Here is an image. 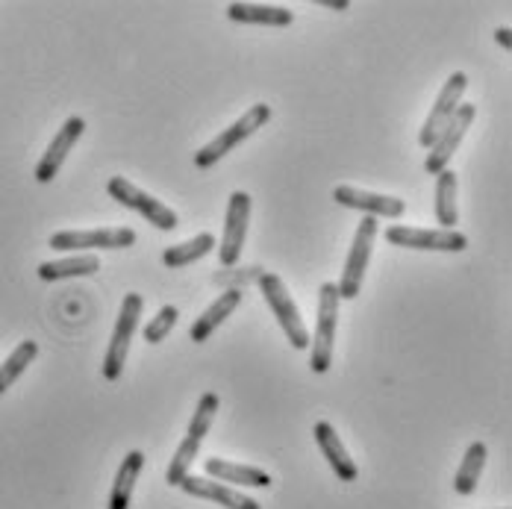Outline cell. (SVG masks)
Instances as JSON below:
<instances>
[{"mask_svg": "<svg viewBox=\"0 0 512 509\" xmlns=\"http://www.w3.org/2000/svg\"><path fill=\"white\" fill-rule=\"evenodd\" d=\"M36 357H39V345L36 342H21L9 357L3 359V365H0V395L33 365Z\"/></svg>", "mask_w": 512, "mask_h": 509, "instance_id": "cb8c5ba5", "label": "cell"}, {"mask_svg": "<svg viewBox=\"0 0 512 509\" xmlns=\"http://www.w3.org/2000/svg\"><path fill=\"white\" fill-rule=\"evenodd\" d=\"M180 489L192 498H201V501H212L224 509H262L256 504L254 498H248L245 492H236L230 489L227 483H218V480H209V477H186L180 483Z\"/></svg>", "mask_w": 512, "mask_h": 509, "instance_id": "5bb4252c", "label": "cell"}, {"mask_svg": "<svg viewBox=\"0 0 512 509\" xmlns=\"http://www.w3.org/2000/svg\"><path fill=\"white\" fill-rule=\"evenodd\" d=\"M209 251H215V236L212 233H201V236H195V239H189L183 245L165 248L162 251V262L168 268H183V265H192V262L204 259Z\"/></svg>", "mask_w": 512, "mask_h": 509, "instance_id": "603a6c76", "label": "cell"}, {"mask_svg": "<svg viewBox=\"0 0 512 509\" xmlns=\"http://www.w3.org/2000/svg\"><path fill=\"white\" fill-rule=\"evenodd\" d=\"M474 118H477V109H474V103H460L457 106V112H454V118L445 124V130L436 136V142L427 148V159H424V171L427 174H439V171H445L448 168V162H451V156L460 151L462 139H465V133H468V127L474 124Z\"/></svg>", "mask_w": 512, "mask_h": 509, "instance_id": "9c48e42d", "label": "cell"}, {"mask_svg": "<svg viewBox=\"0 0 512 509\" xmlns=\"http://www.w3.org/2000/svg\"><path fill=\"white\" fill-rule=\"evenodd\" d=\"M318 3H321V6H327V9H339V12H345V9L351 6L348 0H318Z\"/></svg>", "mask_w": 512, "mask_h": 509, "instance_id": "f1b7e54d", "label": "cell"}, {"mask_svg": "<svg viewBox=\"0 0 512 509\" xmlns=\"http://www.w3.org/2000/svg\"><path fill=\"white\" fill-rule=\"evenodd\" d=\"M465 89H468V74H465V71H454V74L448 77V83L442 86L439 98H436L430 115H427V121H424V127H421V133H418V145H421V148H430V145L436 142V136L445 130V124L454 118L457 106L462 103Z\"/></svg>", "mask_w": 512, "mask_h": 509, "instance_id": "8fae6325", "label": "cell"}, {"mask_svg": "<svg viewBox=\"0 0 512 509\" xmlns=\"http://www.w3.org/2000/svg\"><path fill=\"white\" fill-rule=\"evenodd\" d=\"M101 271V259L95 254H77L65 256V259H53V262H42L39 265V280L45 283H56V280H68V277H92Z\"/></svg>", "mask_w": 512, "mask_h": 509, "instance_id": "d6986e66", "label": "cell"}, {"mask_svg": "<svg viewBox=\"0 0 512 509\" xmlns=\"http://www.w3.org/2000/svg\"><path fill=\"white\" fill-rule=\"evenodd\" d=\"M312 436H315V445H318V451H321V454H324V459L330 462L333 474H336L339 480H345V483H354V480L359 477L357 462L351 459L348 448L342 445V439H339V433L333 430V424H327V421H318V424H315V430H312Z\"/></svg>", "mask_w": 512, "mask_h": 509, "instance_id": "9a60e30c", "label": "cell"}, {"mask_svg": "<svg viewBox=\"0 0 512 509\" xmlns=\"http://www.w3.org/2000/svg\"><path fill=\"white\" fill-rule=\"evenodd\" d=\"M204 471L209 480H218V483H233V486H248V489H268L271 486L268 471H262L256 465H236V462L212 457L204 462Z\"/></svg>", "mask_w": 512, "mask_h": 509, "instance_id": "2e32d148", "label": "cell"}, {"mask_svg": "<svg viewBox=\"0 0 512 509\" xmlns=\"http://www.w3.org/2000/svg\"><path fill=\"white\" fill-rule=\"evenodd\" d=\"M106 192H109L112 201H118L121 206L139 212L145 221H151L156 230H165V233H168V230L180 227V218H177V212H174L171 206H165L162 201H156L154 195L142 192V189L133 186L127 177H112V180L106 183Z\"/></svg>", "mask_w": 512, "mask_h": 509, "instance_id": "5b68a950", "label": "cell"}, {"mask_svg": "<svg viewBox=\"0 0 512 509\" xmlns=\"http://www.w3.org/2000/svg\"><path fill=\"white\" fill-rule=\"evenodd\" d=\"M386 242L410 251H445V254H460L468 248V239L457 230H424V227H407L395 224L386 230Z\"/></svg>", "mask_w": 512, "mask_h": 509, "instance_id": "ba28073f", "label": "cell"}, {"mask_svg": "<svg viewBox=\"0 0 512 509\" xmlns=\"http://www.w3.org/2000/svg\"><path fill=\"white\" fill-rule=\"evenodd\" d=\"M239 301H242V295H239L236 289H230V292H224L221 298H215L212 306L206 309L204 315H201L195 324H192V330H189L192 342H198V345L206 342V339H209V336H212V333H215V330H218L230 315H233V309L239 306Z\"/></svg>", "mask_w": 512, "mask_h": 509, "instance_id": "ffe728a7", "label": "cell"}, {"mask_svg": "<svg viewBox=\"0 0 512 509\" xmlns=\"http://www.w3.org/2000/svg\"><path fill=\"white\" fill-rule=\"evenodd\" d=\"M486 457H489V451H486V445H483V442H471V445H468V451H465V457H462L460 468H457V477H454V489H457V495H471V492L477 489L480 474H483V468H486Z\"/></svg>", "mask_w": 512, "mask_h": 509, "instance_id": "7402d4cb", "label": "cell"}, {"mask_svg": "<svg viewBox=\"0 0 512 509\" xmlns=\"http://www.w3.org/2000/svg\"><path fill=\"white\" fill-rule=\"evenodd\" d=\"M336 327H339V289H336V283H321L315 336H309V368H312V374H327L330 371Z\"/></svg>", "mask_w": 512, "mask_h": 509, "instance_id": "6da1fadb", "label": "cell"}, {"mask_svg": "<svg viewBox=\"0 0 512 509\" xmlns=\"http://www.w3.org/2000/svg\"><path fill=\"white\" fill-rule=\"evenodd\" d=\"M374 239H377V218H368L365 215L359 221L351 254H348V262H345V271H342V280L336 283L339 301H354L359 292H362V280H365V271H368V262H371Z\"/></svg>", "mask_w": 512, "mask_h": 509, "instance_id": "52a82bcc", "label": "cell"}, {"mask_svg": "<svg viewBox=\"0 0 512 509\" xmlns=\"http://www.w3.org/2000/svg\"><path fill=\"white\" fill-rule=\"evenodd\" d=\"M495 42H498V45H501L504 51H510V48H512V30H510V27H498V30H495Z\"/></svg>", "mask_w": 512, "mask_h": 509, "instance_id": "83f0119b", "label": "cell"}, {"mask_svg": "<svg viewBox=\"0 0 512 509\" xmlns=\"http://www.w3.org/2000/svg\"><path fill=\"white\" fill-rule=\"evenodd\" d=\"M142 468H145V454L142 451H130L127 457L121 459V468L115 474V483H112L106 509H130L133 489H136V480H139Z\"/></svg>", "mask_w": 512, "mask_h": 509, "instance_id": "ac0fdd59", "label": "cell"}, {"mask_svg": "<svg viewBox=\"0 0 512 509\" xmlns=\"http://www.w3.org/2000/svg\"><path fill=\"white\" fill-rule=\"evenodd\" d=\"M501 509H510V507H501Z\"/></svg>", "mask_w": 512, "mask_h": 509, "instance_id": "f546056e", "label": "cell"}, {"mask_svg": "<svg viewBox=\"0 0 512 509\" xmlns=\"http://www.w3.org/2000/svg\"><path fill=\"white\" fill-rule=\"evenodd\" d=\"M142 309L145 301L142 295L130 292L124 301H121V312H118V321H115V330H112V342L106 348V357H103V380L115 383L127 365V354H130V342L139 330V318H142Z\"/></svg>", "mask_w": 512, "mask_h": 509, "instance_id": "3957f363", "label": "cell"}, {"mask_svg": "<svg viewBox=\"0 0 512 509\" xmlns=\"http://www.w3.org/2000/svg\"><path fill=\"white\" fill-rule=\"evenodd\" d=\"M177 318H180L177 306H162V309L156 312V318H151V324L145 327V342L159 345V342H162V339H165V336L174 330Z\"/></svg>", "mask_w": 512, "mask_h": 509, "instance_id": "4316f807", "label": "cell"}, {"mask_svg": "<svg viewBox=\"0 0 512 509\" xmlns=\"http://www.w3.org/2000/svg\"><path fill=\"white\" fill-rule=\"evenodd\" d=\"M136 245V230L130 227H101V230H62L53 233V251H121Z\"/></svg>", "mask_w": 512, "mask_h": 509, "instance_id": "8992f818", "label": "cell"}, {"mask_svg": "<svg viewBox=\"0 0 512 509\" xmlns=\"http://www.w3.org/2000/svg\"><path fill=\"white\" fill-rule=\"evenodd\" d=\"M436 218L442 224V230H454L460 221V209H457V174L451 168L436 174Z\"/></svg>", "mask_w": 512, "mask_h": 509, "instance_id": "44dd1931", "label": "cell"}, {"mask_svg": "<svg viewBox=\"0 0 512 509\" xmlns=\"http://www.w3.org/2000/svg\"><path fill=\"white\" fill-rule=\"evenodd\" d=\"M259 292H262L265 304L271 306L274 318L280 321V327H283L286 339L292 342V348H295V351H307L309 333L307 327H304V318H301L298 306H295L289 289H286V283H283L277 274L265 271V274L259 277Z\"/></svg>", "mask_w": 512, "mask_h": 509, "instance_id": "277c9868", "label": "cell"}, {"mask_svg": "<svg viewBox=\"0 0 512 509\" xmlns=\"http://www.w3.org/2000/svg\"><path fill=\"white\" fill-rule=\"evenodd\" d=\"M218 409H221L218 395H215V392H206L204 398L198 401L195 415H192V424H189V433H186V439H195V442H201V445H204V436L209 433V427H212V421H215Z\"/></svg>", "mask_w": 512, "mask_h": 509, "instance_id": "484cf974", "label": "cell"}, {"mask_svg": "<svg viewBox=\"0 0 512 509\" xmlns=\"http://www.w3.org/2000/svg\"><path fill=\"white\" fill-rule=\"evenodd\" d=\"M83 130H86V121H83L80 115H71V118L56 130V136H53V142L48 145V151L39 159V165H36V180H39V183H51L53 177L59 174L65 156L74 151V145L80 142Z\"/></svg>", "mask_w": 512, "mask_h": 509, "instance_id": "7c38bea8", "label": "cell"}, {"mask_svg": "<svg viewBox=\"0 0 512 509\" xmlns=\"http://www.w3.org/2000/svg\"><path fill=\"white\" fill-rule=\"evenodd\" d=\"M248 221H251V195L248 192H233L227 215H224V236H221V248L218 259L221 265H236L242 248H245V236H248Z\"/></svg>", "mask_w": 512, "mask_h": 509, "instance_id": "30bf717a", "label": "cell"}, {"mask_svg": "<svg viewBox=\"0 0 512 509\" xmlns=\"http://www.w3.org/2000/svg\"><path fill=\"white\" fill-rule=\"evenodd\" d=\"M268 121H271V106H268V103H256V106H251L239 121H233L227 130H221L209 145H204L201 151L195 153V165H198L201 171L212 168V165L221 162L227 153L236 151L245 139H251L256 130H262Z\"/></svg>", "mask_w": 512, "mask_h": 509, "instance_id": "7a4b0ae2", "label": "cell"}, {"mask_svg": "<svg viewBox=\"0 0 512 509\" xmlns=\"http://www.w3.org/2000/svg\"><path fill=\"white\" fill-rule=\"evenodd\" d=\"M227 18L236 24H256V27H289L295 21V12L268 3H230Z\"/></svg>", "mask_w": 512, "mask_h": 509, "instance_id": "e0dca14e", "label": "cell"}, {"mask_svg": "<svg viewBox=\"0 0 512 509\" xmlns=\"http://www.w3.org/2000/svg\"><path fill=\"white\" fill-rule=\"evenodd\" d=\"M333 201L339 206H348V209H359L368 218H401L407 212V204L401 198L365 192V189H354V186H336Z\"/></svg>", "mask_w": 512, "mask_h": 509, "instance_id": "4fadbf2b", "label": "cell"}, {"mask_svg": "<svg viewBox=\"0 0 512 509\" xmlns=\"http://www.w3.org/2000/svg\"><path fill=\"white\" fill-rule=\"evenodd\" d=\"M198 451H201V442H195V439H183V442L177 445L174 459H171V465H168V471H165V483H168V486H180V483L189 477V468H192V462L198 459Z\"/></svg>", "mask_w": 512, "mask_h": 509, "instance_id": "d4e9b609", "label": "cell"}]
</instances>
